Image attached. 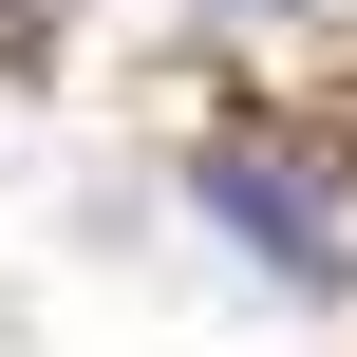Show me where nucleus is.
<instances>
[{"label":"nucleus","instance_id":"obj_1","mask_svg":"<svg viewBox=\"0 0 357 357\" xmlns=\"http://www.w3.org/2000/svg\"><path fill=\"white\" fill-rule=\"evenodd\" d=\"M188 188H207V226H245L282 282H357V169L320 132H207Z\"/></svg>","mask_w":357,"mask_h":357},{"label":"nucleus","instance_id":"obj_2","mask_svg":"<svg viewBox=\"0 0 357 357\" xmlns=\"http://www.w3.org/2000/svg\"><path fill=\"white\" fill-rule=\"evenodd\" d=\"M226 19H357V0H226Z\"/></svg>","mask_w":357,"mask_h":357}]
</instances>
